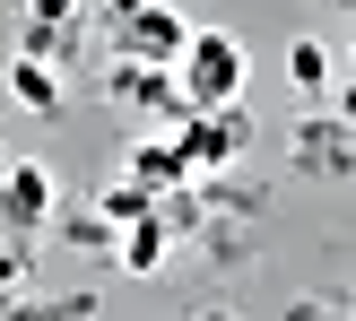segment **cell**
<instances>
[{
  "mask_svg": "<svg viewBox=\"0 0 356 321\" xmlns=\"http://www.w3.org/2000/svg\"><path fill=\"white\" fill-rule=\"evenodd\" d=\"M243 79H252V61H243V44L226 26H191L183 61H174V87H183L191 113H218V104H243Z\"/></svg>",
  "mask_w": 356,
  "mask_h": 321,
  "instance_id": "1",
  "label": "cell"
},
{
  "mask_svg": "<svg viewBox=\"0 0 356 321\" xmlns=\"http://www.w3.org/2000/svg\"><path fill=\"white\" fill-rule=\"evenodd\" d=\"M183 44H191V17H174L165 0H148L139 17H122V35H113V52H122V61H139V69H174V61H183Z\"/></svg>",
  "mask_w": 356,
  "mask_h": 321,
  "instance_id": "2",
  "label": "cell"
},
{
  "mask_svg": "<svg viewBox=\"0 0 356 321\" xmlns=\"http://www.w3.org/2000/svg\"><path fill=\"white\" fill-rule=\"evenodd\" d=\"M0 217H9V235H44L52 226V174L35 165V156H9V174H0Z\"/></svg>",
  "mask_w": 356,
  "mask_h": 321,
  "instance_id": "3",
  "label": "cell"
},
{
  "mask_svg": "<svg viewBox=\"0 0 356 321\" xmlns=\"http://www.w3.org/2000/svg\"><path fill=\"white\" fill-rule=\"evenodd\" d=\"M122 183H139L156 200V191H174V183H191V156H183V139H139L131 148V174Z\"/></svg>",
  "mask_w": 356,
  "mask_h": 321,
  "instance_id": "4",
  "label": "cell"
},
{
  "mask_svg": "<svg viewBox=\"0 0 356 321\" xmlns=\"http://www.w3.org/2000/svg\"><path fill=\"white\" fill-rule=\"evenodd\" d=\"M9 104H17V113H61V79H52V61H26V52H17V61H9Z\"/></svg>",
  "mask_w": 356,
  "mask_h": 321,
  "instance_id": "5",
  "label": "cell"
},
{
  "mask_svg": "<svg viewBox=\"0 0 356 321\" xmlns=\"http://www.w3.org/2000/svg\"><path fill=\"white\" fill-rule=\"evenodd\" d=\"M113 261H122L131 278L165 270V217H139V226H122V235H113Z\"/></svg>",
  "mask_w": 356,
  "mask_h": 321,
  "instance_id": "6",
  "label": "cell"
},
{
  "mask_svg": "<svg viewBox=\"0 0 356 321\" xmlns=\"http://www.w3.org/2000/svg\"><path fill=\"white\" fill-rule=\"evenodd\" d=\"M287 79H296V96H330V52L313 44V35L287 44Z\"/></svg>",
  "mask_w": 356,
  "mask_h": 321,
  "instance_id": "7",
  "label": "cell"
},
{
  "mask_svg": "<svg viewBox=\"0 0 356 321\" xmlns=\"http://www.w3.org/2000/svg\"><path fill=\"white\" fill-rule=\"evenodd\" d=\"M104 226H139V217H156V200H148V191H139V183H113V191H104Z\"/></svg>",
  "mask_w": 356,
  "mask_h": 321,
  "instance_id": "8",
  "label": "cell"
},
{
  "mask_svg": "<svg viewBox=\"0 0 356 321\" xmlns=\"http://www.w3.org/2000/svg\"><path fill=\"white\" fill-rule=\"evenodd\" d=\"M113 235H122V226H104V208H79L61 243H87V252H113Z\"/></svg>",
  "mask_w": 356,
  "mask_h": 321,
  "instance_id": "9",
  "label": "cell"
},
{
  "mask_svg": "<svg viewBox=\"0 0 356 321\" xmlns=\"http://www.w3.org/2000/svg\"><path fill=\"white\" fill-rule=\"evenodd\" d=\"M61 17H79V0H26V26H61Z\"/></svg>",
  "mask_w": 356,
  "mask_h": 321,
  "instance_id": "10",
  "label": "cell"
},
{
  "mask_svg": "<svg viewBox=\"0 0 356 321\" xmlns=\"http://www.w3.org/2000/svg\"><path fill=\"white\" fill-rule=\"evenodd\" d=\"M17 278H26V252H0V295H9Z\"/></svg>",
  "mask_w": 356,
  "mask_h": 321,
  "instance_id": "11",
  "label": "cell"
},
{
  "mask_svg": "<svg viewBox=\"0 0 356 321\" xmlns=\"http://www.w3.org/2000/svg\"><path fill=\"white\" fill-rule=\"evenodd\" d=\"M104 9H113V17H139V9H148V0H104Z\"/></svg>",
  "mask_w": 356,
  "mask_h": 321,
  "instance_id": "12",
  "label": "cell"
},
{
  "mask_svg": "<svg viewBox=\"0 0 356 321\" xmlns=\"http://www.w3.org/2000/svg\"><path fill=\"white\" fill-rule=\"evenodd\" d=\"M339 113H348V122H356V79H348V87H339Z\"/></svg>",
  "mask_w": 356,
  "mask_h": 321,
  "instance_id": "13",
  "label": "cell"
}]
</instances>
